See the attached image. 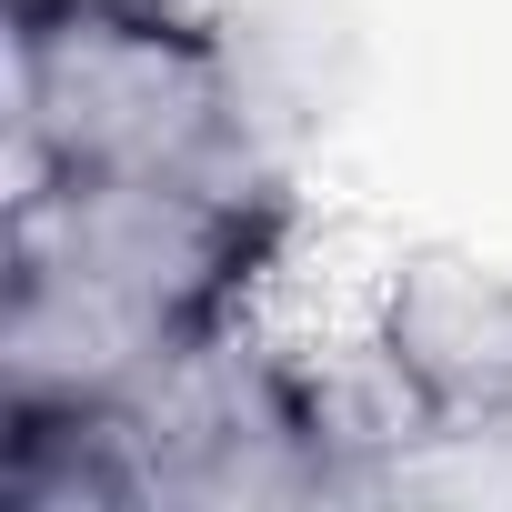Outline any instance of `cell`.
Instances as JSON below:
<instances>
[{
    "label": "cell",
    "instance_id": "obj_2",
    "mask_svg": "<svg viewBox=\"0 0 512 512\" xmlns=\"http://www.w3.org/2000/svg\"><path fill=\"white\" fill-rule=\"evenodd\" d=\"M11 181H181L282 191L241 51L191 11H0Z\"/></svg>",
    "mask_w": 512,
    "mask_h": 512
},
{
    "label": "cell",
    "instance_id": "obj_3",
    "mask_svg": "<svg viewBox=\"0 0 512 512\" xmlns=\"http://www.w3.org/2000/svg\"><path fill=\"white\" fill-rule=\"evenodd\" d=\"M121 432H131L141 512L151 502H201V512L352 502L392 482V462H372V442L332 412V392L282 352H262L251 332H221L211 352L161 372L141 402H121Z\"/></svg>",
    "mask_w": 512,
    "mask_h": 512
},
{
    "label": "cell",
    "instance_id": "obj_1",
    "mask_svg": "<svg viewBox=\"0 0 512 512\" xmlns=\"http://www.w3.org/2000/svg\"><path fill=\"white\" fill-rule=\"evenodd\" d=\"M292 241L282 191L11 181L0 231V412H121L241 332Z\"/></svg>",
    "mask_w": 512,
    "mask_h": 512
},
{
    "label": "cell",
    "instance_id": "obj_4",
    "mask_svg": "<svg viewBox=\"0 0 512 512\" xmlns=\"http://www.w3.org/2000/svg\"><path fill=\"white\" fill-rule=\"evenodd\" d=\"M382 362L422 442H512V272L412 251L382 292Z\"/></svg>",
    "mask_w": 512,
    "mask_h": 512
},
{
    "label": "cell",
    "instance_id": "obj_5",
    "mask_svg": "<svg viewBox=\"0 0 512 512\" xmlns=\"http://www.w3.org/2000/svg\"><path fill=\"white\" fill-rule=\"evenodd\" d=\"M0 11H171V0H0Z\"/></svg>",
    "mask_w": 512,
    "mask_h": 512
}]
</instances>
